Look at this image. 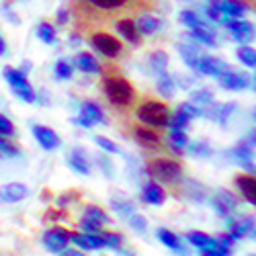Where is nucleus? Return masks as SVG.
<instances>
[{"instance_id":"nucleus-23","label":"nucleus","mask_w":256,"mask_h":256,"mask_svg":"<svg viewBox=\"0 0 256 256\" xmlns=\"http://www.w3.org/2000/svg\"><path fill=\"white\" fill-rule=\"evenodd\" d=\"M158 240H160L164 246H168L170 250H174V252H184V248H182L178 236H176V234H172L170 230H166V228H160V230H158Z\"/></svg>"},{"instance_id":"nucleus-22","label":"nucleus","mask_w":256,"mask_h":256,"mask_svg":"<svg viewBox=\"0 0 256 256\" xmlns=\"http://www.w3.org/2000/svg\"><path fill=\"white\" fill-rule=\"evenodd\" d=\"M220 8H222L224 14L234 16V18L242 16L248 10V6L244 2H240V0H220Z\"/></svg>"},{"instance_id":"nucleus-28","label":"nucleus","mask_w":256,"mask_h":256,"mask_svg":"<svg viewBox=\"0 0 256 256\" xmlns=\"http://www.w3.org/2000/svg\"><path fill=\"white\" fill-rule=\"evenodd\" d=\"M158 76H160L158 78V90H160V94L162 96H172V92H174V80L166 74V70L158 72Z\"/></svg>"},{"instance_id":"nucleus-48","label":"nucleus","mask_w":256,"mask_h":256,"mask_svg":"<svg viewBox=\"0 0 256 256\" xmlns=\"http://www.w3.org/2000/svg\"><path fill=\"white\" fill-rule=\"evenodd\" d=\"M193 102H199V104H211L213 102V96L209 90H195L193 92Z\"/></svg>"},{"instance_id":"nucleus-34","label":"nucleus","mask_w":256,"mask_h":256,"mask_svg":"<svg viewBox=\"0 0 256 256\" xmlns=\"http://www.w3.org/2000/svg\"><path fill=\"white\" fill-rule=\"evenodd\" d=\"M84 209H86V218H90V220H94V222H98V224H109V222H111V218L106 216V213H104L100 207L88 205V207H84Z\"/></svg>"},{"instance_id":"nucleus-37","label":"nucleus","mask_w":256,"mask_h":256,"mask_svg":"<svg viewBox=\"0 0 256 256\" xmlns=\"http://www.w3.org/2000/svg\"><path fill=\"white\" fill-rule=\"evenodd\" d=\"M56 76H58V80H68V78H72V66H70L66 60H60V62L56 64Z\"/></svg>"},{"instance_id":"nucleus-51","label":"nucleus","mask_w":256,"mask_h":256,"mask_svg":"<svg viewBox=\"0 0 256 256\" xmlns=\"http://www.w3.org/2000/svg\"><path fill=\"white\" fill-rule=\"evenodd\" d=\"M74 123H76V125H80V127H86V130H90V127L94 125V123H92L90 119H86L84 115H80L78 119H74Z\"/></svg>"},{"instance_id":"nucleus-46","label":"nucleus","mask_w":256,"mask_h":256,"mask_svg":"<svg viewBox=\"0 0 256 256\" xmlns=\"http://www.w3.org/2000/svg\"><path fill=\"white\" fill-rule=\"evenodd\" d=\"M238 226H240V232H242V238H244V236L254 238V220H252V218H242V220H238Z\"/></svg>"},{"instance_id":"nucleus-41","label":"nucleus","mask_w":256,"mask_h":256,"mask_svg":"<svg viewBox=\"0 0 256 256\" xmlns=\"http://www.w3.org/2000/svg\"><path fill=\"white\" fill-rule=\"evenodd\" d=\"M86 2L94 4L96 8H119L127 2V0H86Z\"/></svg>"},{"instance_id":"nucleus-3","label":"nucleus","mask_w":256,"mask_h":256,"mask_svg":"<svg viewBox=\"0 0 256 256\" xmlns=\"http://www.w3.org/2000/svg\"><path fill=\"white\" fill-rule=\"evenodd\" d=\"M4 78L10 84V88L14 90V94L25 100V102H35V90L31 88V84L25 76L23 70H16V68H6L4 70Z\"/></svg>"},{"instance_id":"nucleus-31","label":"nucleus","mask_w":256,"mask_h":256,"mask_svg":"<svg viewBox=\"0 0 256 256\" xmlns=\"http://www.w3.org/2000/svg\"><path fill=\"white\" fill-rule=\"evenodd\" d=\"M238 60L244 64V66L254 68V66H256V52H254L252 48L244 46V48H240V50H238Z\"/></svg>"},{"instance_id":"nucleus-8","label":"nucleus","mask_w":256,"mask_h":256,"mask_svg":"<svg viewBox=\"0 0 256 256\" xmlns=\"http://www.w3.org/2000/svg\"><path fill=\"white\" fill-rule=\"evenodd\" d=\"M68 244H70V236H68V232L62 228H52L44 234V246L52 252H62Z\"/></svg>"},{"instance_id":"nucleus-32","label":"nucleus","mask_w":256,"mask_h":256,"mask_svg":"<svg viewBox=\"0 0 256 256\" xmlns=\"http://www.w3.org/2000/svg\"><path fill=\"white\" fill-rule=\"evenodd\" d=\"M111 205L115 207V211L119 213V216H123V218H130L132 213L136 211V205H134L132 201H121V199H113V201H111Z\"/></svg>"},{"instance_id":"nucleus-45","label":"nucleus","mask_w":256,"mask_h":256,"mask_svg":"<svg viewBox=\"0 0 256 256\" xmlns=\"http://www.w3.org/2000/svg\"><path fill=\"white\" fill-rule=\"evenodd\" d=\"M186 148L193 156H211V148L207 144H186Z\"/></svg>"},{"instance_id":"nucleus-7","label":"nucleus","mask_w":256,"mask_h":256,"mask_svg":"<svg viewBox=\"0 0 256 256\" xmlns=\"http://www.w3.org/2000/svg\"><path fill=\"white\" fill-rule=\"evenodd\" d=\"M195 70L201 72V74H207V76H222L224 72L230 70V66L226 62L218 60V58H211V56H199L197 62H195Z\"/></svg>"},{"instance_id":"nucleus-33","label":"nucleus","mask_w":256,"mask_h":256,"mask_svg":"<svg viewBox=\"0 0 256 256\" xmlns=\"http://www.w3.org/2000/svg\"><path fill=\"white\" fill-rule=\"evenodd\" d=\"M234 109H236V104H234V102H226V104H222V106H220V111L216 109V113H211L209 117L218 119L222 125H226V121H228V117L234 113Z\"/></svg>"},{"instance_id":"nucleus-5","label":"nucleus","mask_w":256,"mask_h":256,"mask_svg":"<svg viewBox=\"0 0 256 256\" xmlns=\"http://www.w3.org/2000/svg\"><path fill=\"white\" fill-rule=\"evenodd\" d=\"M148 172L160 182H174L182 172V166L174 160H154L148 166Z\"/></svg>"},{"instance_id":"nucleus-10","label":"nucleus","mask_w":256,"mask_h":256,"mask_svg":"<svg viewBox=\"0 0 256 256\" xmlns=\"http://www.w3.org/2000/svg\"><path fill=\"white\" fill-rule=\"evenodd\" d=\"M29 197V188L20 182H8L0 186V203H18Z\"/></svg>"},{"instance_id":"nucleus-20","label":"nucleus","mask_w":256,"mask_h":256,"mask_svg":"<svg viewBox=\"0 0 256 256\" xmlns=\"http://www.w3.org/2000/svg\"><path fill=\"white\" fill-rule=\"evenodd\" d=\"M164 199H166V193L162 190L160 184L150 182V184L144 186V201H146V203H150V205H162Z\"/></svg>"},{"instance_id":"nucleus-1","label":"nucleus","mask_w":256,"mask_h":256,"mask_svg":"<svg viewBox=\"0 0 256 256\" xmlns=\"http://www.w3.org/2000/svg\"><path fill=\"white\" fill-rule=\"evenodd\" d=\"M102 90L104 96L117 106H127L136 96L134 86L125 78H106L102 84Z\"/></svg>"},{"instance_id":"nucleus-24","label":"nucleus","mask_w":256,"mask_h":256,"mask_svg":"<svg viewBox=\"0 0 256 256\" xmlns=\"http://www.w3.org/2000/svg\"><path fill=\"white\" fill-rule=\"evenodd\" d=\"M80 115H84L86 119H90L92 123H104V121H106L104 115H102V109H100L96 102H92V100H86V102L82 104Z\"/></svg>"},{"instance_id":"nucleus-6","label":"nucleus","mask_w":256,"mask_h":256,"mask_svg":"<svg viewBox=\"0 0 256 256\" xmlns=\"http://www.w3.org/2000/svg\"><path fill=\"white\" fill-rule=\"evenodd\" d=\"M90 44H92V48L96 52H100L106 58H117L121 54V50H123L119 41L113 35H109V33H96V35H92Z\"/></svg>"},{"instance_id":"nucleus-29","label":"nucleus","mask_w":256,"mask_h":256,"mask_svg":"<svg viewBox=\"0 0 256 256\" xmlns=\"http://www.w3.org/2000/svg\"><path fill=\"white\" fill-rule=\"evenodd\" d=\"M37 37L44 41V44H56V29L50 25V23H41L37 27Z\"/></svg>"},{"instance_id":"nucleus-53","label":"nucleus","mask_w":256,"mask_h":256,"mask_svg":"<svg viewBox=\"0 0 256 256\" xmlns=\"http://www.w3.org/2000/svg\"><path fill=\"white\" fill-rule=\"evenodd\" d=\"M218 242H220L222 246H228V248H230V246H232V242H234V236H232V234H226V236H222Z\"/></svg>"},{"instance_id":"nucleus-17","label":"nucleus","mask_w":256,"mask_h":256,"mask_svg":"<svg viewBox=\"0 0 256 256\" xmlns=\"http://www.w3.org/2000/svg\"><path fill=\"white\" fill-rule=\"evenodd\" d=\"M234 156L238 158V162L248 170L250 174H254V162H252V144H238L234 148Z\"/></svg>"},{"instance_id":"nucleus-12","label":"nucleus","mask_w":256,"mask_h":256,"mask_svg":"<svg viewBox=\"0 0 256 256\" xmlns=\"http://www.w3.org/2000/svg\"><path fill=\"white\" fill-rule=\"evenodd\" d=\"M70 240L82 248V250H96V248H102L104 242H102V236H98V234H68Z\"/></svg>"},{"instance_id":"nucleus-36","label":"nucleus","mask_w":256,"mask_h":256,"mask_svg":"<svg viewBox=\"0 0 256 256\" xmlns=\"http://www.w3.org/2000/svg\"><path fill=\"white\" fill-rule=\"evenodd\" d=\"M178 18H180V23H182V25H186V27H190V29L203 25V20H201L193 10H182Z\"/></svg>"},{"instance_id":"nucleus-15","label":"nucleus","mask_w":256,"mask_h":256,"mask_svg":"<svg viewBox=\"0 0 256 256\" xmlns=\"http://www.w3.org/2000/svg\"><path fill=\"white\" fill-rule=\"evenodd\" d=\"M68 164H70V168L74 170V172H78V174H86V176H88V174L92 172L90 162L86 160V152L80 150V148H76V150L72 152Z\"/></svg>"},{"instance_id":"nucleus-2","label":"nucleus","mask_w":256,"mask_h":256,"mask_svg":"<svg viewBox=\"0 0 256 256\" xmlns=\"http://www.w3.org/2000/svg\"><path fill=\"white\" fill-rule=\"evenodd\" d=\"M138 119L150 127H166L170 119L168 106L158 100H148L138 109Z\"/></svg>"},{"instance_id":"nucleus-47","label":"nucleus","mask_w":256,"mask_h":256,"mask_svg":"<svg viewBox=\"0 0 256 256\" xmlns=\"http://www.w3.org/2000/svg\"><path fill=\"white\" fill-rule=\"evenodd\" d=\"M80 228L86 232V234H98L100 232V224L98 222H94V220H90V218H84L82 222H80Z\"/></svg>"},{"instance_id":"nucleus-27","label":"nucleus","mask_w":256,"mask_h":256,"mask_svg":"<svg viewBox=\"0 0 256 256\" xmlns=\"http://www.w3.org/2000/svg\"><path fill=\"white\" fill-rule=\"evenodd\" d=\"M178 52H180V56L184 58L186 66L195 68V62H197V58L201 56V54H199V48H197V46H186V44H180V46H178Z\"/></svg>"},{"instance_id":"nucleus-25","label":"nucleus","mask_w":256,"mask_h":256,"mask_svg":"<svg viewBox=\"0 0 256 256\" xmlns=\"http://www.w3.org/2000/svg\"><path fill=\"white\" fill-rule=\"evenodd\" d=\"M136 140H138V144H142L146 148H158V144H160V138L154 132L148 130V127H138L136 130Z\"/></svg>"},{"instance_id":"nucleus-42","label":"nucleus","mask_w":256,"mask_h":256,"mask_svg":"<svg viewBox=\"0 0 256 256\" xmlns=\"http://www.w3.org/2000/svg\"><path fill=\"white\" fill-rule=\"evenodd\" d=\"M130 224H132V228H134L136 232H140V234H144V232L148 230V222H146V218L140 216V213H136V211L130 216Z\"/></svg>"},{"instance_id":"nucleus-39","label":"nucleus","mask_w":256,"mask_h":256,"mask_svg":"<svg viewBox=\"0 0 256 256\" xmlns=\"http://www.w3.org/2000/svg\"><path fill=\"white\" fill-rule=\"evenodd\" d=\"M188 121H190V119H188L184 113L178 111L172 119H168V125H166V127H170V130H184V127L188 125Z\"/></svg>"},{"instance_id":"nucleus-14","label":"nucleus","mask_w":256,"mask_h":256,"mask_svg":"<svg viewBox=\"0 0 256 256\" xmlns=\"http://www.w3.org/2000/svg\"><path fill=\"white\" fill-rule=\"evenodd\" d=\"M218 78H220V84H222L224 88H228V90H242V88L248 86V78L242 76V74L232 72V70L224 72V74L218 76Z\"/></svg>"},{"instance_id":"nucleus-43","label":"nucleus","mask_w":256,"mask_h":256,"mask_svg":"<svg viewBox=\"0 0 256 256\" xmlns=\"http://www.w3.org/2000/svg\"><path fill=\"white\" fill-rule=\"evenodd\" d=\"M18 154V148L10 142H6L2 136H0V156L6 158V156H16Z\"/></svg>"},{"instance_id":"nucleus-54","label":"nucleus","mask_w":256,"mask_h":256,"mask_svg":"<svg viewBox=\"0 0 256 256\" xmlns=\"http://www.w3.org/2000/svg\"><path fill=\"white\" fill-rule=\"evenodd\" d=\"M4 52H6V48H4V41H2V37H0V56H4Z\"/></svg>"},{"instance_id":"nucleus-21","label":"nucleus","mask_w":256,"mask_h":256,"mask_svg":"<svg viewBox=\"0 0 256 256\" xmlns=\"http://www.w3.org/2000/svg\"><path fill=\"white\" fill-rule=\"evenodd\" d=\"M76 66L82 70V72H86V74H96L100 72V64L96 62V58L92 54H78L76 56Z\"/></svg>"},{"instance_id":"nucleus-49","label":"nucleus","mask_w":256,"mask_h":256,"mask_svg":"<svg viewBox=\"0 0 256 256\" xmlns=\"http://www.w3.org/2000/svg\"><path fill=\"white\" fill-rule=\"evenodd\" d=\"M102 242L104 246H109V248H119L121 246V236H117V234H104L102 236Z\"/></svg>"},{"instance_id":"nucleus-13","label":"nucleus","mask_w":256,"mask_h":256,"mask_svg":"<svg viewBox=\"0 0 256 256\" xmlns=\"http://www.w3.org/2000/svg\"><path fill=\"white\" fill-rule=\"evenodd\" d=\"M213 207H216V211L222 218H228L230 211L238 207V199L232 193H228V190H220V193L216 195V201H213Z\"/></svg>"},{"instance_id":"nucleus-26","label":"nucleus","mask_w":256,"mask_h":256,"mask_svg":"<svg viewBox=\"0 0 256 256\" xmlns=\"http://www.w3.org/2000/svg\"><path fill=\"white\" fill-rule=\"evenodd\" d=\"M190 37L193 39H197L199 44H205V46H213L216 44V37H213V31L203 23V25H199V27H193L190 29Z\"/></svg>"},{"instance_id":"nucleus-38","label":"nucleus","mask_w":256,"mask_h":256,"mask_svg":"<svg viewBox=\"0 0 256 256\" xmlns=\"http://www.w3.org/2000/svg\"><path fill=\"white\" fill-rule=\"evenodd\" d=\"M178 111L184 113L188 119H193V117H205V111H201L199 106H195L193 102H182V104L178 106Z\"/></svg>"},{"instance_id":"nucleus-55","label":"nucleus","mask_w":256,"mask_h":256,"mask_svg":"<svg viewBox=\"0 0 256 256\" xmlns=\"http://www.w3.org/2000/svg\"><path fill=\"white\" fill-rule=\"evenodd\" d=\"M0 158H2V156H0Z\"/></svg>"},{"instance_id":"nucleus-35","label":"nucleus","mask_w":256,"mask_h":256,"mask_svg":"<svg viewBox=\"0 0 256 256\" xmlns=\"http://www.w3.org/2000/svg\"><path fill=\"white\" fill-rule=\"evenodd\" d=\"M166 64H168V56H166L164 52H156V54L150 56V66H152V70L164 72V70H166Z\"/></svg>"},{"instance_id":"nucleus-16","label":"nucleus","mask_w":256,"mask_h":256,"mask_svg":"<svg viewBox=\"0 0 256 256\" xmlns=\"http://www.w3.org/2000/svg\"><path fill=\"white\" fill-rule=\"evenodd\" d=\"M236 186L240 188V193L244 195V199H246L250 205L256 203V180H254L252 174H250V176H238V178H236Z\"/></svg>"},{"instance_id":"nucleus-44","label":"nucleus","mask_w":256,"mask_h":256,"mask_svg":"<svg viewBox=\"0 0 256 256\" xmlns=\"http://www.w3.org/2000/svg\"><path fill=\"white\" fill-rule=\"evenodd\" d=\"M0 136H2V138L14 136V125H12V121H10L8 117H4L2 113H0Z\"/></svg>"},{"instance_id":"nucleus-50","label":"nucleus","mask_w":256,"mask_h":256,"mask_svg":"<svg viewBox=\"0 0 256 256\" xmlns=\"http://www.w3.org/2000/svg\"><path fill=\"white\" fill-rule=\"evenodd\" d=\"M98 166H100V168H104V174H106V176H111V174H113V168H111V162H109V160H106L104 156H100V158H98Z\"/></svg>"},{"instance_id":"nucleus-40","label":"nucleus","mask_w":256,"mask_h":256,"mask_svg":"<svg viewBox=\"0 0 256 256\" xmlns=\"http://www.w3.org/2000/svg\"><path fill=\"white\" fill-rule=\"evenodd\" d=\"M94 142H96V146L100 148V150H104V152H109V154H117L119 152V148H117V144H113L109 138H102V136H96L94 138Z\"/></svg>"},{"instance_id":"nucleus-18","label":"nucleus","mask_w":256,"mask_h":256,"mask_svg":"<svg viewBox=\"0 0 256 256\" xmlns=\"http://www.w3.org/2000/svg\"><path fill=\"white\" fill-rule=\"evenodd\" d=\"M117 31L130 41V44H134V46H138L140 44V31H138V27H136V23L134 20H130V18H123V20H119L117 23Z\"/></svg>"},{"instance_id":"nucleus-19","label":"nucleus","mask_w":256,"mask_h":256,"mask_svg":"<svg viewBox=\"0 0 256 256\" xmlns=\"http://www.w3.org/2000/svg\"><path fill=\"white\" fill-rule=\"evenodd\" d=\"M136 27H138V31L144 33V35H154V33L162 27V18L152 16V14H144V16H140V20L136 23Z\"/></svg>"},{"instance_id":"nucleus-30","label":"nucleus","mask_w":256,"mask_h":256,"mask_svg":"<svg viewBox=\"0 0 256 256\" xmlns=\"http://www.w3.org/2000/svg\"><path fill=\"white\" fill-rule=\"evenodd\" d=\"M170 144H172L176 152H182V148H186L188 144V138L182 130H170Z\"/></svg>"},{"instance_id":"nucleus-11","label":"nucleus","mask_w":256,"mask_h":256,"mask_svg":"<svg viewBox=\"0 0 256 256\" xmlns=\"http://www.w3.org/2000/svg\"><path fill=\"white\" fill-rule=\"evenodd\" d=\"M33 136L35 140L39 142V146L44 148V150H58L60 148V138L54 130H50V127H44V125H35L33 127Z\"/></svg>"},{"instance_id":"nucleus-9","label":"nucleus","mask_w":256,"mask_h":256,"mask_svg":"<svg viewBox=\"0 0 256 256\" xmlns=\"http://www.w3.org/2000/svg\"><path fill=\"white\" fill-rule=\"evenodd\" d=\"M222 20L228 25V29H230V33L234 35V39L242 41V44H248V41L254 37V27H252L250 23H246V20H238V18H234V16H232V18L224 16Z\"/></svg>"},{"instance_id":"nucleus-4","label":"nucleus","mask_w":256,"mask_h":256,"mask_svg":"<svg viewBox=\"0 0 256 256\" xmlns=\"http://www.w3.org/2000/svg\"><path fill=\"white\" fill-rule=\"evenodd\" d=\"M186 242H190L195 248H199L203 254H209V256H228L232 252L228 246H222L218 240H213L211 236H207L203 232H188Z\"/></svg>"},{"instance_id":"nucleus-52","label":"nucleus","mask_w":256,"mask_h":256,"mask_svg":"<svg viewBox=\"0 0 256 256\" xmlns=\"http://www.w3.org/2000/svg\"><path fill=\"white\" fill-rule=\"evenodd\" d=\"M68 16H70V14H68V10H66V8H60V10H58V23H60V25H64V23L68 20Z\"/></svg>"}]
</instances>
